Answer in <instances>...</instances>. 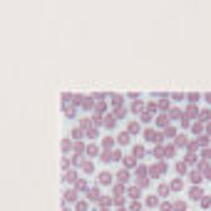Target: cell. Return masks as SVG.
<instances>
[{"label": "cell", "instance_id": "1", "mask_svg": "<svg viewBox=\"0 0 211 211\" xmlns=\"http://www.w3.org/2000/svg\"><path fill=\"white\" fill-rule=\"evenodd\" d=\"M127 129H129V134H139V124H137V122H129Z\"/></svg>", "mask_w": 211, "mask_h": 211}, {"label": "cell", "instance_id": "2", "mask_svg": "<svg viewBox=\"0 0 211 211\" xmlns=\"http://www.w3.org/2000/svg\"><path fill=\"white\" fill-rule=\"evenodd\" d=\"M166 194H169V186H166V184H161V186H159V196H166Z\"/></svg>", "mask_w": 211, "mask_h": 211}]
</instances>
